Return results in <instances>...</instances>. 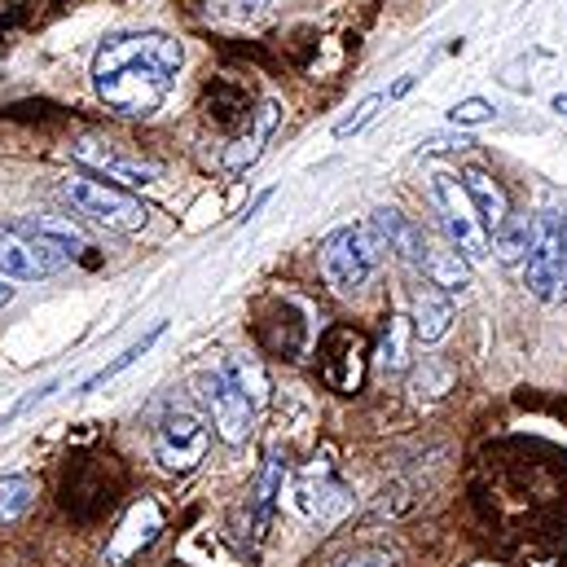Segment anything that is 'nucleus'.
I'll use <instances>...</instances> for the list:
<instances>
[{
	"label": "nucleus",
	"instance_id": "f257e3e1",
	"mask_svg": "<svg viewBox=\"0 0 567 567\" xmlns=\"http://www.w3.org/2000/svg\"><path fill=\"white\" fill-rule=\"evenodd\" d=\"M181 62H185L181 40L163 31L111 35L93 58V89L115 115L145 120L167 102Z\"/></svg>",
	"mask_w": 567,
	"mask_h": 567
},
{
	"label": "nucleus",
	"instance_id": "f03ea898",
	"mask_svg": "<svg viewBox=\"0 0 567 567\" xmlns=\"http://www.w3.org/2000/svg\"><path fill=\"white\" fill-rule=\"evenodd\" d=\"M84 251V238L62 220H9L0 225V278L44 282Z\"/></svg>",
	"mask_w": 567,
	"mask_h": 567
},
{
	"label": "nucleus",
	"instance_id": "7ed1b4c3",
	"mask_svg": "<svg viewBox=\"0 0 567 567\" xmlns=\"http://www.w3.org/2000/svg\"><path fill=\"white\" fill-rule=\"evenodd\" d=\"M383 238L374 234V225H339L326 243H321V269L339 295H352L374 278L379 260H383Z\"/></svg>",
	"mask_w": 567,
	"mask_h": 567
},
{
	"label": "nucleus",
	"instance_id": "20e7f679",
	"mask_svg": "<svg viewBox=\"0 0 567 567\" xmlns=\"http://www.w3.org/2000/svg\"><path fill=\"white\" fill-rule=\"evenodd\" d=\"M62 198L93 225L102 229H115V234H133L150 220L142 198H133L128 189L102 181V176H66L62 181Z\"/></svg>",
	"mask_w": 567,
	"mask_h": 567
},
{
	"label": "nucleus",
	"instance_id": "39448f33",
	"mask_svg": "<svg viewBox=\"0 0 567 567\" xmlns=\"http://www.w3.org/2000/svg\"><path fill=\"white\" fill-rule=\"evenodd\" d=\"M431 198H435V207H440V225H444L449 243L466 256V265L488 260V256H493V238H488V229H484V220H480V212H475L466 185H462L457 176L440 172V176L431 181Z\"/></svg>",
	"mask_w": 567,
	"mask_h": 567
},
{
	"label": "nucleus",
	"instance_id": "423d86ee",
	"mask_svg": "<svg viewBox=\"0 0 567 567\" xmlns=\"http://www.w3.org/2000/svg\"><path fill=\"white\" fill-rule=\"evenodd\" d=\"M524 286L542 303H564L567 299V238L559 225V212L537 216V238L524 260Z\"/></svg>",
	"mask_w": 567,
	"mask_h": 567
},
{
	"label": "nucleus",
	"instance_id": "0eeeda50",
	"mask_svg": "<svg viewBox=\"0 0 567 567\" xmlns=\"http://www.w3.org/2000/svg\"><path fill=\"white\" fill-rule=\"evenodd\" d=\"M207 444H212V431L189 410H176V414H167L163 423L154 426V462L163 471H172V475L194 471L207 457Z\"/></svg>",
	"mask_w": 567,
	"mask_h": 567
},
{
	"label": "nucleus",
	"instance_id": "6e6552de",
	"mask_svg": "<svg viewBox=\"0 0 567 567\" xmlns=\"http://www.w3.org/2000/svg\"><path fill=\"white\" fill-rule=\"evenodd\" d=\"M203 401H207V414H212V426L225 444H247L251 426H256V405L251 396L229 379V370H212L203 379Z\"/></svg>",
	"mask_w": 567,
	"mask_h": 567
},
{
	"label": "nucleus",
	"instance_id": "1a4fd4ad",
	"mask_svg": "<svg viewBox=\"0 0 567 567\" xmlns=\"http://www.w3.org/2000/svg\"><path fill=\"white\" fill-rule=\"evenodd\" d=\"M295 506H299L303 519H317V524H330L334 515L348 511V488H343V480L334 471L330 449H321V457H312L299 471V480H295Z\"/></svg>",
	"mask_w": 567,
	"mask_h": 567
},
{
	"label": "nucleus",
	"instance_id": "9d476101",
	"mask_svg": "<svg viewBox=\"0 0 567 567\" xmlns=\"http://www.w3.org/2000/svg\"><path fill=\"white\" fill-rule=\"evenodd\" d=\"M75 158H80L84 167H93L97 176H106L111 185H120V189H137V185L158 181V163H154V158L128 154L124 145H115V142H93V137H84V142H75Z\"/></svg>",
	"mask_w": 567,
	"mask_h": 567
},
{
	"label": "nucleus",
	"instance_id": "9b49d317",
	"mask_svg": "<svg viewBox=\"0 0 567 567\" xmlns=\"http://www.w3.org/2000/svg\"><path fill=\"white\" fill-rule=\"evenodd\" d=\"M158 533H163V515H158V506H154L150 497H142V502L124 515L120 533L111 537V546H106V564L111 567L133 564L142 550H150V546L158 542Z\"/></svg>",
	"mask_w": 567,
	"mask_h": 567
},
{
	"label": "nucleus",
	"instance_id": "f8f14e48",
	"mask_svg": "<svg viewBox=\"0 0 567 567\" xmlns=\"http://www.w3.org/2000/svg\"><path fill=\"white\" fill-rule=\"evenodd\" d=\"M321 374H326V383L334 388V392H357L361 388V379H365V343H361V334H352V330H334L330 339H326V348H321Z\"/></svg>",
	"mask_w": 567,
	"mask_h": 567
},
{
	"label": "nucleus",
	"instance_id": "ddd939ff",
	"mask_svg": "<svg viewBox=\"0 0 567 567\" xmlns=\"http://www.w3.org/2000/svg\"><path fill=\"white\" fill-rule=\"evenodd\" d=\"M419 274H423L435 290H444V295H462V290L471 286V265H466V256H462L449 238H431V234H426Z\"/></svg>",
	"mask_w": 567,
	"mask_h": 567
},
{
	"label": "nucleus",
	"instance_id": "4468645a",
	"mask_svg": "<svg viewBox=\"0 0 567 567\" xmlns=\"http://www.w3.org/2000/svg\"><path fill=\"white\" fill-rule=\"evenodd\" d=\"M282 480H286V453L282 449H269L265 453V466L256 475V488H251V537L256 542L269 533V519H274L278 497H282Z\"/></svg>",
	"mask_w": 567,
	"mask_h": 567
},
{
	"label": "nucleus",
	"instance_id": "2eb2a0df",
	"mask_svg": "<svg viewBox=\"0 0 567 567\" xmlns=\"http://www.w3.org/2000/svg\"><path fill=\"white\" fill-rule=\"evenodd\" d=\"M278 124H282V106H278V102H260V111L251 115V133H243L238 142L225 150V172H247V167H256L260 154H265V142L278 133Z\"/></svg>",
	"mask_w": 567,
	"mask_h": 567
},
{
	"label": "nucleus",
	"instance_id": "dca6fc26",
	"mask_svg": "<svg viewBox=\"0 0 567 567\" xmlns=\"http://www.w3.org/2000/svg\"><path fill=\"white\" fill-rule=\"evenodd\" d=\"M370 225H374V234L383 238V247H388V251H396V256H401L405 265H414V269L423 265L426 229H419L414 220H405V216H401V212H392V207H379Z\"/></svg>",
	"mask_w": 567,
	"mask_h": 567
},
{
	"label": "nucleus",
	"instance_id": "f3484780",
	"mask_svg": "<svg viewBox=\"0 0 567 567\" xmlns=\"http://www.w3.org/2000/svg\"><path fill=\"white\" fill-rule=\"evenodd\" d=\"M462 185H466V194H471V203H475V212H480V220H484V229L493 238L511 216V198H506L502 181H493L488 172L471 167V172H462Z\"/></svg>",
	"mask_w": 567,
	"mask_h": 567
},
{
	"label": "nucleus",
	"instance_id": "a211bd4d",
	"mask_svg": "<svg viewBox=\"0 0 567 567\" xmlns=\"http://www.w3.org/2000/svg\"><path fill=\"white\" fill-rule=\"evenodd\" d=\"M410 326H414V339H419V343H440V339L449 334V326H453V299H449L444 290H435V286H423V290L414 295V317H410Z\"/></svg>",
	"mask_w": 567,
	"mask_h": 567
},
{
	"label": "nucleus",
	"instance_id": "6ab92c4d",
	"mask_svg": "<svg viewBox=\"0 0 567 567\" xmlns=\"http://www.w3.org/2000/svg\"><path fill=\"white\" fill-rule=\"evenodd\" d=\"M533 238H537V216H528V212H511L506 225L493 234V251H497L502 265H519V260H528Z\"/></svg>",
	"mask_w": 567,
	"mask_h": 567
},
{
	"label": "nucleus",
	"instance_id": "aec40b11",
	"mask_svg": "<svg viewBox=\"0 0 567 567\" xmlns=\"http://www.w3.org/2000/svg\"><path fill=\"white\" fill-rule=\"evenodd\" d=\"M410 339H414L410 317H392L388 330H383V343H379V370L383 374H405L410 370Z\"/></svg>",
	"mask_w": 567,
	"mask_h": 567
},
{
	"label": "nucleus",
	"instance_id": "412c9836",
	"mask_svg": "<svg viewBox=\"0 0 567 567\" xmlns=\"http://www.w3.org/2000/svg\"><path fill=\"white\" fill-rule=\"evenodd\" d=\"M278 4L282 0H212L207 9H212V18H220L229 27H251L256 31L278 13Z\"/></svg>",
	"mask_w": 567,
	"mask_h": 567
},
{
	"label": "nucleus",
	"instance_id": "4be33fe9",
	"mask_svg": "<svg viewBox=\"0 0 567 567\" xmlns=\"http://www.w3.org/2000/svg\"><path fill=\"white\" fill-rule=\"evenodd\" d=\"M163 330H167V321H158V326H154L150 334H142V339H137L133 348H124V352H120V357H115L111 365H102V370H97V374H93L89 383H80V392H97V388H106L111 379H120V374H124L128 365H137V361H142L145 352H150V348H154V343L163 339Z\"/></svg>",
	"mask_w": 567,
	"mask_h": 567
},
{
	"label": "nucleus",
	"instance_id": "5701e85b",
	"mask_svg": "<svg viewBox=\"0 0 567 567\" xmlns=\"http://www.w3.org/2000/svg\"><path fill=\"white\" fill-rule=\"evenodd\" d=\"M35 506V480L31 475H0V524H18Z\"/></svg>",
	"mask_w": 567,
	"mask_h": 567
},
{
	"label": "nucleus",
	"instance_id": "b1692460",
	"mask_svg": "<svg viewBox=\"0 0 567 567\" xmlns=\"http://www.w3.org/2000/svg\"><path fill=\"white\" fill-rule=\"evenodd\" d=\"M225 370H229V379L251 396V405H265V401H269V379H265L260 361H251V357H234Z\"/></svg>",
	"mask_w": 567,
	"mask_h": 567
},
{
	"label": "nucleus",
	"instance_id": "393cba45",
	"mask_svg": "<svg viewBox=\"0 0 567 567\" xmlns=\"http://www.w3.org/2000/svg\"><path fill=\"white\" fill-rule=\"evenodd\" d=\"M383 106H388V97H383V93H370V97H365V102H361L352 115H343V120L334 124V137H339V142L357 137L365 124H374V120H379V111H383Z\"/></svg>",
	"mask_w": 567,
	"mask_h": 567
},
{
	"label": "nucleus",
	"instance_id": "a878e982",
	"mask_svg": "<svg viewBox=\"0 0 567 567\" xmlns=\"http://www.w3.org/2000/svg\"><path fill=\"white\" fill-rule=\"evenodd\" d=\"M414 392L419 396H444V392H453V370L444 365V361H435V357H423V370L414 374Z\"/></svg>",
	"mask_w": 567,
	"mask_h": 567
},
{
	"label": "nucleus",
	"instance_id": "bb28decb",
	"mask_svg": "<svg viewBox=\"0 0 567 567\" xmlns=\"http://www.w3.org/2000/svg\"><path fill=\"white\" fill-rule=\"evenodd\" d=\"M493 102H484V97H462L453 111H449V124L453 128H480V124H493Z\"/></svg>",
	"mask_w": 567,
	"mask_h": 567
},
{
	"label": "nucleus",
	"instance_id": "cd10ccee",
	"mask_svg": "<svg viewBox=\"0 0 567 567\" xmlns=\"http://www.w3.org/2000/svg\"><path fill=\"white\" fill-rule=\"evenodd\" d=\"M53 392H58V383H44V388H35L31 396H22V401H18V405H13V410H9L4 419H0V426H9V423H13V419H22V414H27L31 405H40V401H49Z\"/></svg>",
	"mask_w": 567,
	"mask_h": 567
},
{
	"label": "nucleus",
	"instance_id": "c85d7f7f",
	"mask_svg": "<svg viewBox=\"0 0 567 567\" xmlns=\"http://www.w3.org/2000/svg\"><path fill=\"white\" fill-rule=\"evenodd\" d=\"M339 567H396V559L388 550H357V555H348Z\"/></svg>",
	"mask_w": 567,
	"mask_h": 567
},
{
	"label": "nucleus",
	"instance_id": "c756f323",
	"mask_svg": "<svg viewBox=\"0 0 567 567\" xmlns=\"http://www.w3.org/2000/svg\"><path fill=\"white\" fill-rule=\"evenodd\" d=\"M466 145H475L466 133H457V137H426L423 150H466Z\"/></svg>",
	"mask_w": 567,
	"mask_h": 567
},
{
	"label": "nucleus",
	"instance_id": "7c9ffc66",
	"mask_svg": "<svg viewBox=\"0 0 567 567\" xmlns=\"http://www.w3.org/2000/svg\"><path fill=\"white\" fill-rule=\"evenodd\" d=\"M414 84H419V75H401V80H396V84H392V89H388L383 97H388V102H396V97H405V93H410Z\"/></svg>",
	"mask_w": 567,
	"mask_h": 567
},
{
	"label": "nucleus",
	"instance_id": "2f4dec72",
	"mask_svg": "<svg viewBox=\"0 0 567 567\" xmlns=\"http://www.w3.org/2000/svg\"><path fill=\"white\" fill-rule=\"evenodd\" d=\"M269 198H274V189H265V194H260V198H256V203H251V207H247V212H243V220H251V216H256V212H260V207H265V203H269Z\"/></svg>",
	"mask_w": 567,
	"mask_h": 567
},
{
	"label": "nucleus",
	"instance_id": "473e14b6",
	"mask_svg": "<svg viewBox=\"0 0 567 567\" xmlns=\"http://www.w3.org/2000/svg\"><path fill=\"white\" fill-rule=\"evenodd\" d=\"M550 106H555V111H559V115H564V120H567V93H559V97H555Z\"/></svg>",
	"mask_w": 567,
	"mask_h": 567
},
{
	"label": "nucleus",
	"instance_id": "72a5a7b5",
	"mask_svg": "<svg viewBox=\"0 0 567 567\" xmlns=\"http://www.w3.org/2000/svg\"><path fill=\"white\" fill-rule=\"evenodd\" d=\"M9 299H13V286H4V282H0V308H4Z\"/></svg>",
	"mask_w": 567,
	"mask_h": 567
},
{
	"label": "nucleus",
	"instance_id": "f704fd0d",
	"mask_svg": "<svg viewBox=\"0 0 567 567\" xmlns=\"http://www.w3.org/2000/svg\"><path fill=\"white\" fill-rule=\"evenodd\" d=\"M471 567H502V564H471Z\"/></svg>",
	"mask_w": 567,
	"mask_h": 567
}]
</instances>
